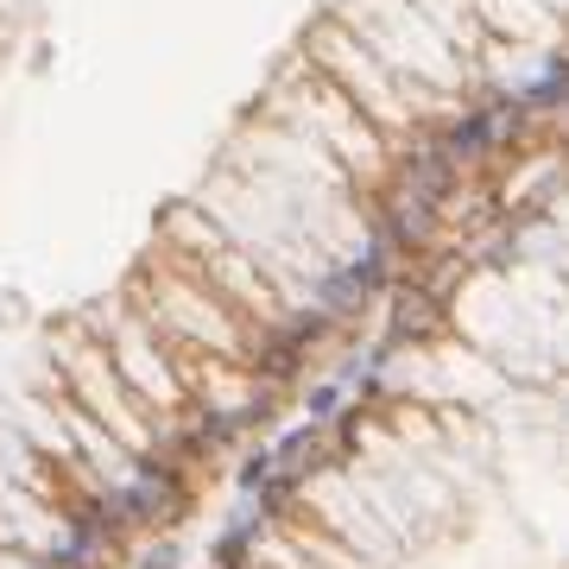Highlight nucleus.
<instances>
[{
	"label": "nucleus",
	"instance_id": "1",
	"mask_svg": "<svg viewBox=\"0 0 569 569\" xmlns=\"http://www.w3.org/2000/svg\"><path fill=\"white\" fill-rule=\"evenodd\" d=\"M114 500H121L127 526H171L183 512V488H178V468H159L146 462L127 475V488H114Z\"/></svg>",
	"mask_w": 569,
	"mask_h": 569
},
{
	"label": "nucleus",
	"instance_id": "2",
	"mask_svg": "<svg viewBox=\"0 0 569 569\" xmlns=\"http://www.w3.org/2000/svg\"><path fill=\"white\" fill-rule=\"evenodd\" d=\"M317 449H323V425H298L279 449H272V475H284V481H305L310 462H317Z\"/></svg>",
	"mask_w": 569,
	"mask_h": 569
},
{
	"label": "nucleus",
	"instance_id": "3",
	"mask_svg": "<svg viewBox=\"0 0 569 569\" xmlns=\"http://www.w3.org/2000/svg\"><path fill=\"white\" fill-rule=\"evenodd\" d=\"M260 538V519H241L216 538V569H247V545Z\"/></svg>",
	"mask_w": 569,
	"mask_h": 569
},
{
	"label": "nucleus",
	"instance_id": "4",
	"mask_svg": "<svg viewBox=\"0 0 569 569\" xmlns=\"http://www.w3.org/2000/svg\"><path fill=\"white\" fill-rule=\"evenodd\" d=\"M430 317H437V310H430L425 291H399V323H392V336H425Z\"/></svg>",
	"mask_w": 569,
	"mask_h": 569
},
{
	"label": "nucleus",
	"instance_id": "5",
	"mask_svg": "<svg viewBox=\"0 0 569 569\" xmlns=\"http://www.w3.org/2000/svg\"><path fill=\"white\" fill-rule=\"evenodd\" d=\"M266 481H272V449H260V456H247V468H241V493H260Z\"/></svg>",
	"mask_w": 569,
	"mask_h": 569
},
{
	"label": "nucleus",
	"instance_id": "6",
	"mask_svg": "<svg viewBox=\"0 0 569 569\" xmlns=\"http://www.w3.org/2000/svg\"><path fill=\"white\" fill-rule=\"evenodd\" d=\"M305 406H310V425H323L329 411L342 406V392H336V387H310V399H305Z\"/></svg>",
	"mask_w": 569,
	"mask_h": 569
},
{
	"label": "nucleus",
	"instance_id": "7",
	"mask_svg": "<svg viewBox=\"0 0 569 569\" xmlns=\"http://www.w3.org/2000/svg\"><path fill=\"white\" fill-rule=\"evenodd\" d=\"M140 569H178V545H152L140 557Z\"/></svg>",
	"mask_w": 569,
	"mask_h": 569
}]
</instances>
